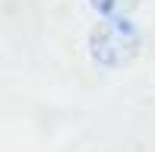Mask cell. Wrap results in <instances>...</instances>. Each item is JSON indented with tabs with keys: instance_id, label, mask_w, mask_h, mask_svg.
Segmentation results:
<instances>
[{
	"instance_id": "cell-2",
	"label": "cell",
	"mask_w": 155,
	"mask_h": 152,
	"mask_svg": "<svg viewBox=\"0 0 155 152\" xmlns=\"http://www.w3.org/2000/svg\"><path fill=\"white\" fill-rule=\"evenodd\" d=\"M89 6L101 19H130V13L139 6V0H89Z\"/></svg>"
},
{
	"instance_id": "cell-1",
	"label": "cell",
	"mask_w": 155,
	"mask_h": 152,
	"mask_svg": "<svg viewBox=\"0 0 155 152\" xmlns=\"http://www.w3.org/2000/svg\"><path fill=\"white\" fill-rule=\"evenodd\" d=\"M143 35L130 19H101L89 32V54L104 70H124L136 60Z\"/></svg>"
}]
</instances>
